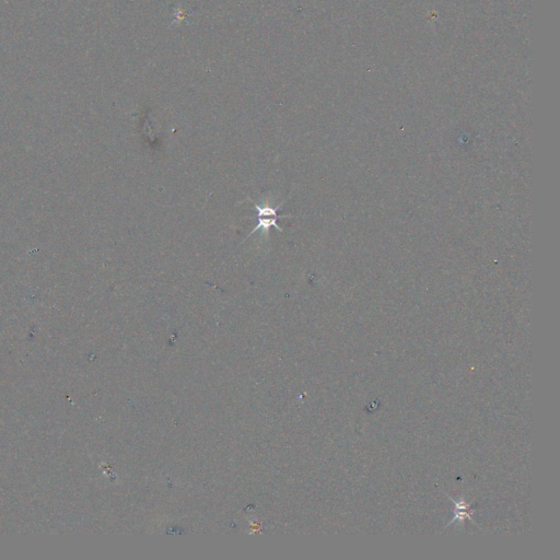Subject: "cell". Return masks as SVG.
<instances>
[{
	"mask_svg": "<svg viewBox=\"0 0 560 560\" xmlns=\"http://www.w3.org/2000/svg\"><path fill=\"white\" fill-rule=\"evenodd\" d=\"M254 207L256 209V219H258V221H256V227L251 232L250 236L256 234L258 230H262L264 232L269 231L271 227L278 229L279 231H282V229L279 228L278 225H277V221L279 219H284L286 216H280V214H278L279 206L273 207L269 205L260 206V205L254 204Z\"/></svg>",
	"mask_w": 560,
	"mask_h": 560,
	"instance_id": "obj_1",
	"label": "cell"
}]
</instances>
